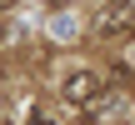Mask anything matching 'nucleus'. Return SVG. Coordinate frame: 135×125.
<instances>
[{"mask_svg": "<svg viewBox=\"0 0 135 125\" xmlns=\"http://www.w3.org/2000/svg\"><path fill=\"white\" fill-rule=\"evenodd\" d=\"M50 35H55V40H75V15H65V10L50 15Z\"/></svg>", "mask_w": 135, "mask_h": 125, "instance_id": "3", "label": "nucleus"}, {"mask_svg": "<svg viewBox=\"0 0 135 125\" xmlns=\"http://www.w3.org/2000/svg\"><path fill=\"white\" fill-rule=\"evenodd\" d=\"M25 125H60V120H55L50 110H35V115H30V120H25Z\"/></svg>", "mask_w": 135, "mask_h": 125, "instance_id": "4", "label": "nucleus"}, {"mask_svg": "<svg viewBox=\"0 0 135 125\" xmlns=\"http://www.w3.org/2000/svg\"><path fill=\"white\" fill-rule=\"evenodd\" d=\"M10 5H20V0H0V10H10Z\"/></svg>", "mask_w": 135, "mask_h": 125, "instance_id": "6", "label": "nucleus"}, {"mask_svg": "<svg viewBox=\"0 0 135 125\" xmlns=\"http://www.w3.org/2000/svg\"><path fill=\"white\" fill-rule=\"evenodd\" d=\"M125 65H130V70H135V45H130V55H125Z\"/></svg>", "mask_w": 135, "mask_h": 125, "instance_id": "5", "label": "nucleus"}, {"mask_svg": "<svg viewBox=\"0 0 135 125\" xmlns=\"http://www.w3.org/2000/svg\"><path fill=\"white\" fill-rule=\"evenodd\" d=\"M100 90H105V85H100V70H90V65H75V70L60 80V95H65L70 105H90Z\"/></svg>", "mask_w": 135, "mask_h": 125, "instance_id": "2", "label": "nucleus"}, {"mask_svg": "<svg viewBox=\"0 0 135 125\" xmlns=\"http://www.w3.org/2000/svg\"><path fill=\"white\" fill-rule=\"evenodd\" d=\"M135 25V5L130 0H105L100 10H95V35L100 40H115V35H125Z\"/></svg>", "mask_w": 135, "mask_h": 125, "instance_id": "1", "label": "nucleus"}]
</instances>
